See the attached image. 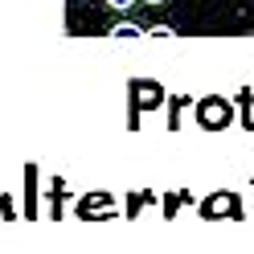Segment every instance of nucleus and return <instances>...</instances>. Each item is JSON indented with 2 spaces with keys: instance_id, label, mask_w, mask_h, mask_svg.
Here are the masks:
<instances>
[{
  "instance_id": "f257e3e1",
  "label": "nucleus",
  "mask_w": 254,
  "mask_h": 254,
  "mask_svg": "<svg viewBox=\"0 0 254 254\" xmlns=\"http://www.w3.org/2000/svg\"><path fill=\"white\" fill-rule=\"evenodd\" d=\"M139 33H144L139 25H115L111 29V37H139Z\"/></svg>"
},
{
  "instance_id": "f03ea898",
  "label": "nucleus",
  "mask_w": 254,
  "mask_h": 254,
  "mask_svg": "<svg viewBox=\"0 0 254 254\" xmlns=\"http://www.w3.org/2000/svg\"><path fill=\"white\" fill-rule=\"evenodd\" d=\"M107 4H111V8H119V12H123V8H131V4H135V0H107Z\"/></svg>"
},
{
  "instance_id": "7ed1b4c3",
  "label": "nucleus",
  "mask_w": 254,
  "mask_h": 254,
  "mask_svg": "<svg viewBox=\"0 0 254 254\" xmlns=\"http://www.w3.org/2000/svg\"><path fill=\"white\" fill-rule=\"evenodd\" d=\"M148 4H164V0H148Z\"/></svg>"
}]
</instances>
